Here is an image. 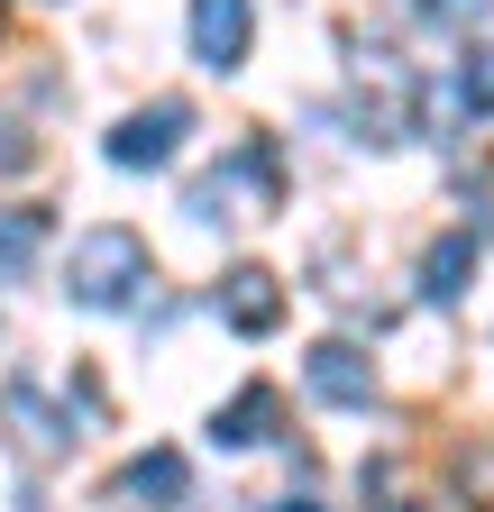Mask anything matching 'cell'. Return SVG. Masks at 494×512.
Returning a JSON list of instances; mask_svg holds the SVG:
<instances>
[{
	"instance_id": "obj_1",
	"label": "cell",
	"mask_w": 494,
	"mask_h": 512,
	"mask_svg": "<svg viewBox=\"0 0 494 512\" xmlns=\"http://www.w3.org/2000/svg\"><path fill=\"white\" fill-rule=\"evenodd\" d=\"M138 284H147V238H138V229L101 220V229L74 238V256H65V293H74L83 311H119Z\"/></svg>"
},
{
	"instance_id": "obj_2",
	"label": "cell",
	"mask_w": 494,
	"mask_h": 512,
	"mask_svg": "<svg viewBox=\"0 0 494 512\" xmlns=\"http://www.w3.org/2000/svg\"><path fill=\"white\" fill-rule=\"evenodd\" d=\"M348 110H357V128H366L376 147H403V138H412V119H421V83H412V64L385 55V46H357V64H348Z\"/></svg>"
},
{
	"instance_id": "obj_3",
	"label": "cell",
	"mask_w": 494,
	"mask_h": 512,
	"mask_svg": "<svg viewBox=\"0 0 494 512\" xmlns=\"http://www.w3.org/2000/svg\"><path fill=\"white\" fill-rule=\"evenodd\" d=\"M275 202H284V165H275L266 138H247L238 165H220V174H202L193 192H183V211H193V220H257Z\"/></svg>"
},
{
	"instance_id": "obj_4",
	"label": "cell",
	"mask_w": 494,
	"mask_h": 512,
	"mask_svg": "<svg viewBox=\"0 0 494 512\" xmlns=\"http://www.w3.org/2000/svg\"><path fill=\"white\" fill-rule=\"evenodd\" d=\"M0 430L19 439V458H28V467H46V458H65V439H74V421L55 412V403L37 394L28 375H10V384H0Z\"/></svg>"
},
{
	"instance_id": "obj_5",
	"label": "cell",
	"mask_w": 494,
	"mask_h": 512,
	"mask_svg": "<svg viewBox=\"0 0 494 512\" xmlns=\"http://www.w3.org/2000/svg\"><path fill=\"white\" fill-rule=\"evenodd\" d=\"M183 128H193V110H183V101H156V110H129V119L110 128V165H119V174H147V165H165Z\"/></svg>"
},
{
	"instance_id": "obj_6",
	"label": "cell",
	"mask_w": 494,
	"mask_h": 512,
	"mask_svg": "<svg viewBox=\"0 0 494 512\" xmlns=\"http://www.w3.org/2000/svg\"><path fill=\"white\" fill-rule=\"evenodd\" d=\"M302 375H312V394L339 403V412H366V403H376V357H357L348 339H321L312 357H302Z\"/></svg>"
},
{
	"instance_id": "obj_7",
	"label": "cell",
	"mask_w": 494,
	"mask_h": 512,
	"mask_svg": "<svg viewBox=\"0 0 494 512\" xmlns=\"http://www.w3.org/2000/svg\"><path fill=\"white\" fill-rule=\"evenodd\" d=\"M220 320L238 339H266L275 320H284V275H266V266H229L220 275Z\"/></svg>"
},
{
	"instance_id": "obj_8",
	"label": "cell",
	"mask_w": 494,
	"mask_h": 512,
	"mask_svg": "<svg viewBox=\"0 0 494 512\" xmlns=\"http://www.w3.org/2000/svg\"><path fill=\"white\" fill-rule=\"evenodd\" d=\"M247 37H257V10H247V0H193V55L211 74H238Z\"/></svg>"
},
{
	"instance_id": "obj_9",
	"label": "cell",
	"mask_w": 494,
	"mask_h": 512,
	"mask_svg": "<svg viewBox=\"0 0 494 512\" xmlns=\"http://www.w3.org/2000/svg\"><path fill=\"white\" fill-rule=\"evenodd\" d=\"M467 266H476V238H467V229L430 238V256H421V293H430V302H458V293H467Z\"/></svg>"
},
{
	"instance_id": "obj_10",
	"label": "cell",
	"mask_w": 494,
	"mask_h": 512,
	"mask_svg": "<svg viewBox=\"0 0 494 512\" xmlns=\"http://www.w3.org/2000/svg\"><path fill=\"white\" fill-rule=\"evenodd\" d=\"M119 494H138V503H183V494H193V467H183L174 448H147V458L119 476Z\"/></svg>"
},
{
	"instance_id": "obj_11",
	"label": "cell",
	"mask_w": 494,
	"mask_h": 512,
	"mask_svg": "<svg viewBox=\"0 0 494 512\" xmlns=\"http://www.w3.org/2000/svg\"><path fill=\"white\" fill-rule=\"evenodd\" d=\"M211 439H229V448H257V439H275V384H247V394L211 421Z\"/></svg>"
},
{
	"instance_id": "obj_12",
	"label": "cell",
	"mask_w": 494,
	"mask_h": 512,
	"mask_svg": "<svg viewBox=\"0 0 494 512\" xmlns=\"http://www.w3.org/2000/svg\"><path fill=\"white\" fill-rule=\"evenodd\" d=\"M46 247V211H0V284H19Z\"/></svg>"
},
{
	"instance_id": "obj_13",
	"label": "cell",
	"mask_w": 494,
	"mask_h": 512,
	"mask_svg": "<svg viewBox=\"0 0 494 512\" xmlns=\"http://www.w3.org/2000/svg\"><path fill=\"white\" fill-rule=\"evenodd\" d=\"M458 494L494 512V439H467V448H458Z\"/></svg>"
},
{
	"instance_id": "obj_14",
	"label": "cell",
	"mask_w": 494,
	"mask_h": 512,
	"mask_svg": "<svg viewBox=\"0 0 494 512\" xmlns=\"http://www.w3.org/2000/svg\"><path fill=\"white\" fill-rule=\"evenodd\" d=\"M458 101H467L476 119H494V46H476V55L458 64Z\"/></svg>"
},
{
	"instance_id": "obj_15",
	"label": "cell",
	"mask_w": 494,
	"mask_h": 512,
	"mask_svg": "<svg viewBox=\"0 0 494 512\" xmlns=\"http://www.w3.org/2000/svg\"><path fill=\"white\" fill-rule=\"evenodd\" d=\"M430 28H494V0H421Z\"/></svg>"
},
{
	"instance_id": "obj_16",
	"label": "cell",
	"mask_w": 494,
	"mask_h": 512,
	"mask_svg": "<svg viewBox=\"0 0 494 512\" xmlns=\"http://www.w3.org/2000/svg\"><path fill=\"white\" fill-rule=\"evenodd\" d=\"M28 156H37V147H28V138H19V128H10V119H0V165H10V174H19V165H28Z\"/></svg>"
},
{
	"instance_id": "obj_17",
	"label": "cell",
	"mask_w": 494,
	"mask_h": 512,
	"mask_svg": "<svg viewBox=\"0 0 494 512\" xmlns=\"http://www.w3.org/2000/svg\"><path fill=\"white\" fill-rule=\"evenodd\" d=\"M284 512H321V503H284Z\"/></svg>"
}]
</instances>
